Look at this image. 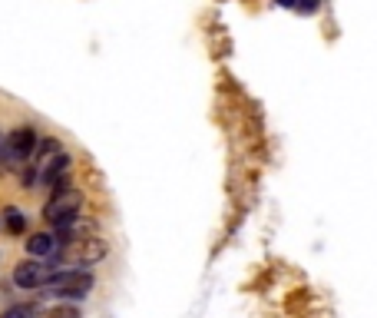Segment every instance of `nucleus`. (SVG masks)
<instances>
[{
    "label": "nucleus",
    "mask_w": 377,
    "mask_h": 318,
    "mask_svg": "<svg viewBox=\"0 0 377 318\" xmlns=\"http://www.w3.org/2000/svg\"><path fill=\"white\" fill-rule=\"evenodd\" d=\"M37 146H40V136L33 126H17V130L7 133V143H4V156L7 163H30L37 156Z\"/></svg>",
    "instance_id": "4"
},
{
    "label": "nucleus",
    "mask_w": 377,
    "mask_h": 318,
    "mask_svg": "<svg viewBox=\"0 0 377 318\" xmlns=\"http://www.w3.org/2000/svg\"><path fill=\"white\" fill-rule=\"evenodd\" d=\"M47 318H80V308L76 305H56L47 312Z\"/></svg>",
    "instance_id": "8"
},
{
    "label": "nucleus",
    "mask_w": 377,
    "mask_h": 318,
    "mask_svg": "<svg viewBox=\"0 0 377 318\" xmlns=\"http://www.w3.org/2000/svg\"><path fill=\"white\" fill-rule=\"evenodd\" d=\"M63 265H66L63 259H54V255H50V259H33L30 255L27 262H20L13 269V286L27 288V292H30V288H44Z\"/></svg>",
    "instance_id": "1"
},
{
    "label": "nucleus",
    "mask_w": 377,
    "mask_h": 318,
    "mask_svg": "<svg viewBox=\"0 0 377 318\" xmlns=\"http://www.w3.org/2000/svg\"><path fill=\"white\" fill-rule=\"evenodd\" d=\"M0 318H37V305H33V302H20V305L4 308Z\"/></svg>",
    "instance_id": "6"
},
{
    "label": "nucleus",
    "mask_w": 377,
    "mask_h": 318,
    "mask_svg": "<svg viewBox=\"0 0 377 318\" xmlns=\"http://www.w3.org/2000/svg\"><path fill=\"white\" fill-rule=\"evenodd\" d=\"M0 156H4V143H0Z\"/></svg>",
    "instance_id": "11"
},
{
    "label": "nucleus",
    "mask_w": 377,
    "mask_h": 318,
    "mask_svg": "<svg viewBox=\"0 0 377 318\" xmlns=\"http://www.w3.org/2000/svg\"><path fill=\"white\" fill-rule=\"evenodd\" d=\"M44 288L60 298H87V292L93 288V275L83 272V269H73V265H63Z\"/></svg>",
    "instance_id": "3"
},
{
    "label": "nucleus",
    "mask_w": 377,
    "mask_h": 318,
    "mask_svg": "<svg viewBox=\"0 0 377 318\" xmlns=\"http://www.w3.org/2000/svg\"><path fill=\"white\" fill-rule=\"evenodd\" d=\"M56 245H60V242H56L50 232H37V236L27 239V252H30L33 259H50V255H56Z\"/></svg>",
    "instance_id": "5"
},
{
    "label": "nucleus",
    "mask_w": 377,
    "mask_h": 318,
    "mask_svg": "<svg viewBox=\"0 0 377 318\" xmlns=\"http://www.w3.org/2000/svg\"><path fill=\"white\" fill-rule=\"evenodd\" d=\"M80 209H83V192L80 189H70V186H60L56 196L47 202V222L63 229V226H73L80 219Z\"/></svg>",
    "instance_id": "2"
},
{
    "label": "nucleus",
    "mask_w": 377,
    "mask_h": 318,
    "mask_svg": "<svg viewBox=\"0 0 377 318\" xmlns=\"http://www.w3.org/2000/svg\"><path fill=\"white\" fill-rule=\"evenodd\" d=\"M281 7H295V0H278Z\"/></svg>",
    "instance_id": "10"
},
{
    "label": "nucleus",
    "mask_w": 377,
    "mask_h": 318,
    "mask_svg": "<svg viewBox=\"0 0 377 318\" xmlns=\"http://www.w3.org/2000/svg\"><path fill=\"white\" fill-rule=\"evenodd\" d=\"M295 7H302L304 13H311V11H318V0H295Z\"/></svg>",
    "instance_id": "9"
},
{
    "label": "nucleus",
    "mask_w": 377,
    "mask_h": 318,
    "mask_svg": "<svg viewBox=\"0 0 377 318\" xmlns=\"http://www.w3.org/2000/svg\"><path fill=\"white\" fill-rule=\"evenodd\" d=\"M4 216H7V229H11V232H23L27 219H23V212H20V209H7Z\"/></svg>",
    "instance_id": "7"
}]
</instances>
